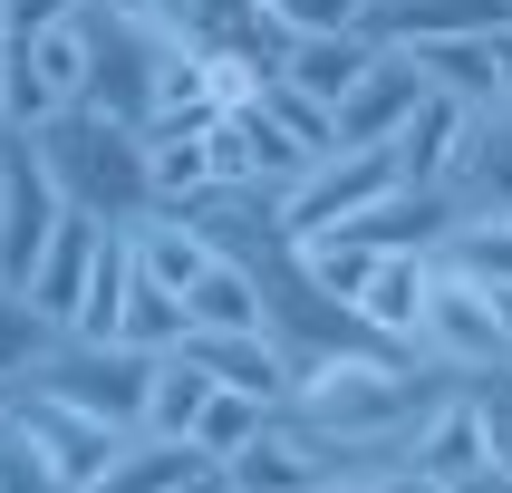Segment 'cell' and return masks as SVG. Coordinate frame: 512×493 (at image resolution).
<instances>
[{
  "label": "cell",
  "mask_w": 512,
  "mask_h": 493,
  "mask_svg": "<svg viewBox=\"0 0 512 493\" xmlns=\"http://www.w3.org/2000/svg\"><path fill=\"white\" fill-rule=\"evenodd\" d=\"M29 145H39V165L58 174V194L78 203V213H107L116 232L136 223V213H155V165H145V126L136 116L78 97V107H58L49 126H29Z\"/></svg>",
  "instance_id": "1"
},
{
  "label": "cell",
  "mask_w": 512,
  "mask_h": 493,
  "mask_svg": "<svg viewBox=\"0 0 512 493\" xmlns=\"http://www.w3.org/2000/svg\"><path fill=\"white\" fill-rule=\"evenodd\" d=\"M78 20H87V97L145 126L155 78H165V58L184 49V39H174V29H155L145 10H126V0H87Z\"/></svg>",
  "instance_id": "2"
},
{
  "label": "cell",
  "mask_w": 512,
  "mask_h": 493,
  "mask_svg": "<svg viewBox=\"0 0 512 493\" xmlns=\"http://www.w3.org/2000/svg\"><path fill=\"white\" fill-rule=\"evenodd\" d=\"M397 184H406V174H397V145H339V155H319V165L281 194L290 252H300V242H319V232H348L358 213H377V203L397 194Z\"/></svg>",
  "instance_id": "3"
},
{
  "label": "cell",
  "mask_w": 512,
  "mask_h": 493,
  "mask_svg": "<svg viewBox=\"0 0 512 493\" xmlns=\"http://www.w3.org/2000/svg\"><path fill=\"white\" fill-rule=\"evenodd\" d=\"M29 387H49V397L87 406V416H107V426L136 435L145 426V397H155V348H126V339H68L49 348V368L29 377Z\"/></svg>",
  "instance_id": "4"
},
{
  "label": "cell",
  "mask_w": 512,
  "mask_h": 493,
  "mask_svg": "<svg viewBox=\"0 0 512 493\" xmlns=\"http://www.w3.org/2000/svg\"><path fill=\"white\" fill-rule=\"evenodd\" d=\"M416 348H426L435 368H455V377L512 368V339H503L493 290H484V281H464V271H445V261H435V300H426V319H416Z\"/></svg>",
  "instance_id": "5"
},
{
  "label": "cell",
  "mask_w": 512,
  "mask_h": 493,
  "mask_svg": "<svg viewBox=\"0 0 512 493\" xmlns=\"http://www.w3.org/2000/svg\"><path fill=\"white\" fill-rule=\"evenodd\" d=\"M58 213H68V194H58V174L39 165V145H29L20 126H0V281H29V261L49 252Z\"/></svg>",
  "instance_id": "6"
},
{
  "label": "cell",
  "mask_w": 512,
  "mask_h": 493,
  "mask_svg": "<svg viewBox=\"0 0 512 493\" xmlns=\"http://www.w3.org/2000/svg\"><path fill=\"white\" fill-rule=\"evenodd\" d=\"M10 416H20L39 445H49V464L68 474V484H107V464L126 455V426H107V416H87V406H68V397H49V387H20L10 397Z\"/></svg>",
  "instance_id": "7"
},
{
  "label": "cell",
  "mask_w": 512,
  "mask_h": 493,
  "mask_svg": "<svg viewBox=\"0 0 512 493\" xmlns=\"http://www.w3.org/2000/svg\"><path fill=\"white\" fill-rule=\"evenodd\" d=\"M107 242H116V223L107 213H78V203H68V213H58V232H49V252L29 261V300H39V310L58 319V329H68V319H78V300H87V271H97V261H107Z\"/></svg>",
  "instance_id": "8"
},
{
  "label": "cell",
  "mask_w": 512,
  "mask_h": 493,
  "mask_svg": "<svg viewBox=\"0 0 512 493\" xmlns=\"http://www.w3.org/2000/svg\"><path fill=\"white\" fill-rule=\"evenodd\" d=\"M474 464H493V416H484V387L455 377V387L435 397V416L416 426V474L445 493L455 474H474Z\"/></svg>",
  "instance_id": "9"
},
{
  "label": "cell",
  "mask_w": 512,
  "mask_h": 493,
  "mask_svg": "<svg viewBox=\"0 0 512 493\" xmlns=\"http://www.w3.org/2000/svg\"><path fill=\"white\" fill-rule=\"evenodd\" d=\"M426 107V68L416 49H377V68L339 97V145H397V126Z\"/></svg>",
  "instance_id": "10"
},
{
  "label": "cell",
  "mask_w": 512,
  "mask_h": 493,
  "mask_svg": "<svg viewBox=\"0 0 512 493\" xmlns=\"http://www.w3.org/2000/svg\"><path fill=\"white\" fill-rule=\"evenodd\" d=\"M445 194H455L464 223H474V213H512V97L464 116V155H455V174H445Z\"/></svg>",
  "instance_id": "11"
},
{
  "label": "cell",
  "mask_w": 512,
  "mask_h": 493,
  "mask_svg": "<svg viewBox=\"0 0 512 493\" xmlns=\"http://www.w3.org/2000/svg\"><path fill=\"white\" fill-rule=\"evenodd\" d=\"M377 49H416V39H493L512 29V0H368L358 20Z\"/></svg>",
  "instance_id": "12"
},
{
  "label": "cell",
  "mask_w": 512,
  "mask_h": 493,
  "mask_svg": "<svg viewBox=\"0 0 512 493\" xmlns=\"http://www.w3.org/2000/svg\"><path fill=\"white\" fill-rule=\"evenodd\" d=\"M184 358H194L213 387H242V397H271V406H281L290 377H300V368H290V348L271 339V329H194Z\"/></svg>",
  "instance_id": "13"
},
{
  "label": "cell",
  "mask_w": 512,
  "mask_h": 493,
  "mask_svg": "<svg viewBox=\"0 0 512 493\" xmlns=\"http://www.w3.org/2000/svg\"><path fill=\"white\" fill-rule=\"evenodd\" d=\"M368 68H377V39H368V29H319V39H281V49H271V78L310 87L329 116H339V97L368 78Z\"/></svg>",
  "instance_id": "14"
},
{
  "label": "cell",
  "mask_w": 512,
  "mask_h": 493,
  "mask_svg": "<svg viewBox=\"0 0 512 493\" xmlns=\"http://www.w3.org/2000/svg\"><path fill=\"white\" fill-rule=\"evenodd\" d=\"M426 300H435V252H377V271L358 281L348 310L368 319V329H387V339H416Z\"/></svg>",
  "instance_id": "15"
},
{
  "label": "cell",
  "mask_w": 512,
  "mask_h": 493,
  "mask_svg": "<svg viewBox=\"0 0 512 493\" xmlns=\"http://www.w3.org/2000/svg\"><path fill=\"white\" fill-rule=\"evenodd\" d=\"M194 474H213V455H203L194 435H126V455L107 464V484L97 493H184L194 484Z\"/></svg>",
  "instance_id": "16"
},
{
  "label": "cell",
  "mask_w": 512,
  "mask_h": 493,
  "mask_svg": "<svg viewBox=\"0 0 512 493\" xmlns=\"http://www.w3.org/2000/svg\"><path fill=\"white\" fill-rule=\"evenodd\" d=\"M126 252H136L165 290H194L203 271H213V242H203V232L184 223L174 203H155V213H136V223H126Z\"/></svg>",
  "instance_id": "17"
},
{
  "label": "cell",
  "mask_w": 512,
  "mask_h": 493,
  "mask_svg": "<svg viewBox=\"0 0 512 493\" xmlns=\"http://www.w3.org/2000/svg\"><path fill=\"white\" fill-rule=\"evenodd\" d=\"M464 116H474L464 97H435V87H426V107L397 126V174H406V184H445V174H455V155H464Z\"/></svg>",
  "instance_id": "18"
},
{
  "label": "cell",
  "mask_w": 512,
  "mask_h": 493,
  "mask_svg": "<svg viewBox=\"0 0 512 493\" xmlns=\"http://www.w3.org/2000/svg\"><path fill=\"white\" fill-rule=\"evenodd\" d=\"M416 68H426L435 97H464V107H493V97H512L503 68H493V39H416Z\"/></svg>",
  "instance_id": "19"
},
{
  "label": "cell",
  "mask_w": 512,
  "mask_h": 493,
  "mask_svg": "<svg viewBox=\"0 0 512 493\" xmlns=\"http://www.w3.org/2000/svg\"><path fill=\"white\" fill-rule=\"evenodd\" d=\"M223 474H232V493H319L310 445H300V435H290L281 416H271V435H252V445H242V455H232Z\"/></svg>",
  "instance_id": "20"
},
{
  "label": "cell",
  "mask_w": 512,
  "mask_h": 493,
  "mask_svg": "<svg viewBox=\"0 0 512 493\" xmlns=\"http://www.w3.org/2000/svg\"><path fill=\"white\" fill-rule=\"evenodd\" d=\"M58 339H68V329H58V319L39 310L20 281H0V377H10V387H29V377L49 368Z\"/></svg>",
  "instance_id": "21"
},
{
  "label": "cell",
  "mask_w": 512,
  "mask_h": 493,
  "mask_svg": "<svg viewBox=\"0 0 512 493\" xmlns=\"http://www.w3.org/2000/svg\"><path fill=\"white\" fill-rule=\"evenodd\" d=\"M116 339H126V348H155V358H165V348H184V339H194V310H184V290H165V281H155V271L136 261Z\"/></svg>",
  "instance_id": "22"
},
{
  "label": "cell",
  "mask_w": 512,
  "mask_h": 493,
  "mask_svg": "<svg viewBox=\"0 0 512 493\" xmlns=\"http://www.w3.org/2000/svg\"><path fill=\"white\" fill-rule=\"evenodd\" d=\"M184 310H194V329H271V310H261V271H252V261H213V271L184 290Z\"/></svg>",
  "instance_id": "23"
},
{
  "label": "cell",
  "mask_w": 512,
  "mask_h": 493,
  "mask_svg": "<svg viewBox=\"0 0 512 493\" xmlns=\"http://www.w3.org/2000/svg\"><path fill=\"white\" fill-rule=\"evenodd\" d=\"M435 261L464 271V281H484V290H512V213H474V223H455L445 242H435Z\"/></svg>",
  "instance_id": "24"
},
{
  "label": "cell",
  "mask_w": 512,
  "mask_h": 493,
  "mask_svg": "<svg viewBox=\"0 0 512 493\" xmlns=\"http://www.w3.org/2000/svg\"><path fill=\"white\" fill-rule=\"evenodd\" d=\"M271 416H281L271 397H242V387H213V397H203V416H194V445H203L213 464H232L242 445H252V435H271Z\"/></svg>",
  "instance_id": "25"
},
{
  "label": "cell",
  "mask_w": 512,
  "mask_h": 493,
  "mask_svg": "<svg viewBox=\"0 0 512 493\" xmlns=\"http://www.w3.org/2000/svg\"><path fill=\"white\" fill-rule=\"evenodd\" d=\"M203 397H213V377H203L184 348H165V358H155V397H145V435H194Z\"/></svg>",
  "instance_id": "26"
},
{
  "label": "cell",
  "mask_w": 512,
  "mask_h": 493,
  "mask_svg": "<svg viewBox=\"0 0 512 493\" xmlns=\"http://www.w3.org/2000/svg\"><path fill=\"white\" fill-rule=\"evenodd\" d=\"M145 165H155V203H194L223 184V165H213V126L203 136H165V145H145Z\"/></svg>",
  "instance_id": "27"
},
{
  "label": "cell",
  "mask_w": 512,
  "mask_h": 493,
  "mask_svg": "<svg viewBox=\"0 0 512 493\" xmlns=\"http://www.w3.org/2000/svg\"><path fill=\"white\" fill-rule=\"evenodd\" d=\"M358 20H368V0H261L271 49H281V39H319V29H358Z\"/></svg>",
  "instance_id": "28"
},
{
  "label": "cell",
  "mask_w": 512,
  "mask_h": 493,
  "mask_svg": "<svg viewBox=\"0 0 512 493\" xmlns=\"http://www.w3.org/2000/svg\"><path fill=\"white\" fill-rule=\"evenodd\" d=\"M474 387H484V416H493V455L512 464V368H484Z\"/></svg>",
  "instance_id": "29"
},
{
  "label": "cell",
  "mask_w": 512,
  "mask_h": 493,
  "mask_svg": "<svg viewBox=\"0 0 512 493\" xmlns=\"http://www.w3.org/2000/svg\"><path fill=\"white\" fill-rule=\"evenodd\" d=\"M319 493H435L426 474H358V484H319Z\"/></svg>",
  "instance_id": "30"
},
{
  "label": "cell",
  "mask_w": 512,
  "mask_h": 493,
  "mask_svg": "<svg viewBox=\"0 0 512 493\" xmlns=\"http://www.w3.org/2000/svg\"><path fill=\"white\" fill-rule=\"evenodd\" d=\"M445 493H512V464L493 455V464H474V474H455V484H445Z\"/></svg>",
  "instance_id": "31"
},
{
  "label": "cell",
  "mask_w": 512,
  "mask_h": 493,
  "mask_svg": "<svg viewBox=\"0 0 512 493\" xmlns=\"http://www.w3.org/2000/svg\"><path fill=\"white\" fill-rule=\"evenodd\" d=\"M493 68H503V87H512V29H493Z\"/></svg>",
  "instance_id": "32"
},
{
  "label": "cell",
  "mask_w": 512,
  "mask_h": 493,
  "mask_svg": "<svg viewBox=\"0 0 512 493\" xmlns=\"http://www.w3.org/2000/svg\"><path fill=\"white\" fill-rule=\"evenodd\" d=\"M184 493H232V474H223V464H213V474H194V484H184Z\"/></svg>",
  "instance_id": "33"
},
{
  "label": "cell",
  "mask_w": 512,
  "mask_h": 493,
  "mask_svg": "<svg viewBox=\"0 0 512 493\" xmlns=\"http://www.w3.org/2000/svg\"><path fill=\"white\" fill-rule=\"evenodd\" d=\"M10 39H20V20H10V0H0V49H10Z\"/></svg>",
  "instance_id": "34"
}]
</instances>
